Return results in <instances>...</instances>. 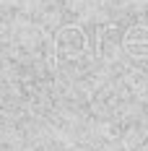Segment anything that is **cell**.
Segmentation results:
<instances>
[{"label": "cell", "mask_w": 148, "mask_h": 151, "mask_svg": "<svg viewBox=\"0 0 148 151\" xmlns=\"http://www.w3.org/2000/svg\"><path fill=\"white\" fill-rule=\"evenodd\" d=\"M83 50H86V37H83V31H81V29L68 26V29H62L57 34V52H60V55L73 58V55H81Z\"/></svg>", "instance_id": "1"}, {"label": "cell", "mask_w": 148, "mask_h": 151, "mask_svg": "<svg viewBox=\"0 0 148 151\" xmlns=\"http://www.w3.org/2000/svg\"><path fill=\"white\" fill-rule=\"evenodd\" d=\"M125 47L133 55H146L148 52V29L146 26H133L125 34Z\"/></svg>", "instance_id": "2"}]
</instances>
